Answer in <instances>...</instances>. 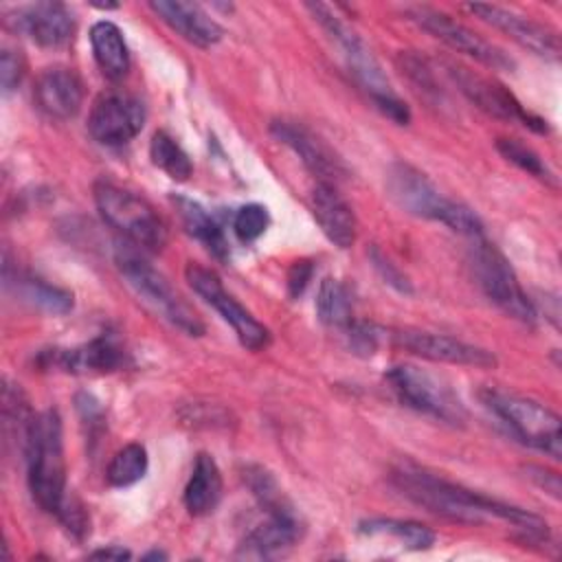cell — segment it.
Masks as SVG:
<instances>
[{"label":"cell","instance_id":"obj_38","mask_svg":"<svg viewBox=\"0 0 562 562\" xmlns=\"http://www.w3.org/2000/svg\"><path fill=\"white\" fill-rule=\"evenodd\" d=\"M24 72H26V61H24L22 53L4 48L2 57H0V81H2L4 94L13 92L22 83Z\"/></svg>","mask_w":562,"mask_h":562},{"label":"cell","instance_id":"obj_20","mask_svg":"<svg viewBox=\"0 0 562 562\" xmlns=\"http://www.w3.org/2000/svg\"><path fill=\"white\" fill-rule=\"evenodd\" d=\"M310 206L323 235L338 248H351L358 235L356 213L349 202L338 193L336 184L316 182L310 195Z\"/></svg>","mask_w":562,"mask_h":562},{"label":"cell","instance_id":"obj_39","mask_svg":"<svg viewBox=\"0 0 562 562\" xmlns=\"http://www.w3.org/2000/svg\"><path fill=\"white\" fill-rule=\"evenodd\" d=\"M312 277H314V263L310 259L292 261V266L288 268V277H285L290 299H299L305 292Z\"/></svg>","mask_w":562,"mask_h":562},{"label":"cell","instance_id":"obj_11","mask_svg":"<svg viewBox=\"0 0 562 562\" xmlns=\"http://www.w3.org/2000/svg\"><path fill=\"white\" fill-rule=\"evenodd\" d=\"M446 72L461 90V94L485 114L501 121H518L538 134H544L549 130L544 119L527 112L522 103L496 79L485 77L461 64H446Z\"/></svg>","mask_w":562,"mask_h":562},{"label":"cell","instance_id":"obj_40","mask_svg":"<svg viewBox=\"0 0 562 562\" xmlns=\"http://www.w3.org/2000/svg\"><path fill=\"white\" fill-rule=\"evenodd\" d=\"M75 408H77V413H79V417H81V422L83 424H88V428L94 432L97 428H103V408H101V404H99V400L94 397V395H90V393H86V391H81V393H77V397H75Z\"/></svg>","mask_w":562,"mask_h":562},{"label":"cell","instance_id":"obj_30","mask_svg":"<svg viewBox=\"0 0 562 562\" xmlns=\"http://www.w3.org/2000/svg\"><path fill=\"white\" fill-rule=\"evenodd\" d=\"M147 450L140 443H127L110 459L105 479L112 487H130L147 474Z\"/></svg>","mask_w":562,"mask_h":562},{"label":"cell","instance_id":"obj_12","mask_svg":"<svg viewBox=\"0 0 562 562\" xmlns=\"http://www.w3.org/2000/svg\"><path fill=\"white\" fill-rule=\"evenodd\" d=\"M184 277H187V283L191 285V290L233 327L235 336L239 338V342L246 349L259 351V349L268 347V342H270L268 327L261 325L233 294H228L224 290L220 277L213 270L202 268L198 263H189L184 268Z\"/></svg>","mask_w":562,"mask_h":562},{"label":"cell","instance_id":"obj_34","mask_svg":"<svg viewBox=\"0 0 562 562\" xmlns=\"http://www.w3.org/2000/svg\"><path fill=\"white\" fill-rule=\"evenodd\" d=\"M270 224L268 209L261 204H244L235 217H233V233L237 235L239 241L250 244L259 239Z\"/></svg>","mask_w":562,"mask_h":562},{"label":"cell","instance_id":"obj_9","mask_svg":"<svg viewBox=\"0 0 562 562\" xmlns=\"http://www.w3.org/2000/svg\"><path fill=\"white\" fill-rule=\"evenodd\" d=\"M470 259H472L476 283L481 285L483 294L496 307H501L507 316L531 325L538 316L536 307L531 299L525 294V290L520 288V281L514 268L509 266L507 257L483 235L472 239Z\"/></svg>","mask_w":562,"mask_h":562},{"label":"cell","instance_id":"obj_41","mask_svg":"<svg viewBox=\"0 0 562 562\" xmlns=\"http://www.w3.org/2000/svg\"><path fill=\"white\" fill-rule=\"evenodd\" d=\"M525 472H527V476H529L531 481H536L544 492H549L553 498H560V476H558L555 472L544 470V468H540V465H527Z\"/></svg>","mask_w":562,"mask_h":562},{"label":"cell","instance_id":"obj_7","mask_svg":"<svg viewBox=\"0 0 562 562\" xmlns=\"http://www.w3.org/2000/svg\"><path fill=\"white\" fill-rule=\"evenodd\" d=\"M481 400L520 443L536 448L555 461L562 457V426L551 408L501 389H485Z\"/></svg>","mask_w":562,"mask_h":562},{"label":"cell","instance_id":"obj_24","mask_svg":"<svg viewBox=\"0 0 562 562\" xmlns=\"http://www.w3.org/2000/svg\"><path fill=\"white\" fill-rule=\"evenodd\" d=\"M90 46H92L97 66L101 68V72L108 79L119 81L127 75L130 50H127L123 31L114 22H110V20L94 22L90 29Z\"/></svg>","mask_w":562,"mask_h":562},{"label":"cell","instance_id":"obj_21","mask_svg":"<svg viewBox=\"0 0 562 562\" xmlns=\"http://www.w3.org/2000/svg\"><path fill=\"white\" fill-rule=\"evenodd\" d=\"M33 97L37 108L46 116L68 121L77 116V112L81 110L83 83L79 75L70 68H64V66L46 68L35 81Z\"/></svg>","mask_w":562,"mask_h":562},{"label":"cell","instance_id":"obj_22","mask_svg":"<svg viewBox=\"0 0 562 562\" xmlns=\"http://www.w3.org/2000/svg\"><path fill=\"white\" fill-rule=\"evenodd\" d=\"M301 527L294 512L268 514V520L257 525L239 544L237 555L250 560H274L285 555L299 540Z\"/></svg>","mask_w":562,"mask_h":562},{"label":"cell","instance_id":"obj_13","mask_svg":"<svg viewBox=\"0 0 562 562\" xmlns=\"http://www.w3.org/2000/svg\"><path fill=\"white\" fill-rule=\"evenodd\" d=\"M145 116L147 112L138 97L123 90H108L90 108L88 132L99 145L119 147L140 134Z\"/></svg>","mask_w":562,"mask_h":562},{"label":"cell","instance_id":"obj_2","mask_svg":"<svg viewBox=\"0 0 562 562\" xmlns=\"http://www.w3.org/2000/svg\"><path fill=\"white\" fill-rule=\"evenodd\" d=\"M305 9L312 13V18L325 29V33L340 48V55H342L351 77L367 92V97L373 101V105L384 116H389L393 123L408 125L411 123L408 105L393 90L380 61L375 59L371 48L362 42V37L347 22H342V18L331 7L323 4V2H307Z\"/></svg>","mask_w":562,"mask_h":562},{"label":"cell","instance_id":"obj_3","mask_svg":"<svg viewBox=\"0 0 562 562\" xmlns=\"http://www.w3.org/2000/svg\"><path fill=\"white\" fill-rule=\"evenodd\" d=\"M386 193L402 211L415 217L439 222L468 239L485 235L481 217L470 206L446 198L424 171L408 162L397 160L389 167Z\"/></svg>","mask_w":562,"mask_h":562},{"label":"cell","instance_id":"obj_27","mask_svg":"<svg viewBox=\"0 0 562 562\" xmlns=\"http://www.w3.org/2000/svg\"><path fill=\"white\" fill-rule=\"evenodd\" d=\"M358 533L362 536H389L395 538L404 549L426 551L435 542L432 529L415 520L400 518H367L358 525Z\"/></svg>","mask_w":562,"mask_h":562},{"label":"cell","instance_id":"obj_15","mask_svg":"<svg viewBox=\"0 0 562 562\" xmlns=\"http://www.w3.org/2000/svg\"><path fill=\"white\" fill-rule=\"evenodd\" d=\"M465 9L509 35L516 44L531 50L533 55L551 61L560 59V35L555 29L498 4H468Z\"/></svg>","mask_w":562,"mask_h":562},{"label":"cell","instance_id":"obj_26","mask_svg":"<svg viewBox=\"0 0 562 562\" xmlns=\"http://www.w3.org/2000/svg\"><path fill=\"white\" fill-rule=\"evenodd\" d=\"M176 209L180 213L184 231L198 239L215 259L226 261L228 259V241L220 228V224L193 200L189 198H176Z\"/></svg>","mask_w":562,"mask_h":562},{"label":"cell","instance_id":"obj_35","mask_svg":"<svg viewBox=\"0 0 562 562\" xmlns=\"http://www.w3.org/2000/svg\"><path fill=\"white\" fill-rule=\"evenodd\" d=\"M369 259L375 268V272L382 277V281L386 285H391L395 292L400 294H413V285H411V279L386 257L382 255V250L378 246H371L369 250Z\"/></svg>","mask_w":562,"mask_h":562},{"label":"cell","instance_id":"obj_1","mask_svg":"<svg viewBox=\"0 0 562 562\" xmlns=\"http://www.w3.org/2000/svg\"><path fill=\"white\" fill-rule=\"evenodd\" d=\"M391 485L411 503L428 509L435 516L463 525H481L485 520L496 518L509 522L522 542L549 540V525L538 514L472 492L459 483L441 479L417 465H397L391 472Z\"/></svg>","mask_w":562,"mask_h":562},{"label":"cell","instance_id":"obj_33","mask_svg":"<svg viewBox=\"0 0 562 562\" xmlns=\"http://www.w3.org/2000/svg\"><path fill=\"white\" fill-rule=\"evenodd\" d=\"M397 68L402 75L411 81V86L426 99L441 101V90L435 79V68L424 55H417L413 50H402L397 55Z\"/></svg>","mask_w":562,"mask_h":562},{"label":"cell","instance_id":"obj_25","mask_svg":"<svg viewBox=\"0 0 562 562\" xmlns=\"http://www.w3.org/2000/svg\"><path fill=\"white\" fill-rule=\"evenodd\" d=\"M4 285L9 290L13 288V292L20 301H24L31 307H37L46 314L61 316V314H68L75 305L72 292H68L64 288H57V285H50L44 279H37V277H31V274L15 272V277H11L9 272H4Z\"/></svg>","mask_w":562,"mask_h":562},{"label":"cell","instance_id":"obj_6","mask_svg":"<svg viewBox=\"0 0 562 562\" xmlns=\"http://www.w3.org/2000/svg\"><path fill=\"white\" fill-rule=\"evenodd\" d=\"M94 204L108 226L143 252H158L167 241V226L158 211L138 193L114 182L94 184Z\"/></svg>","mask_w":562,"mask_h":562},{"label":"cell","instance_id":"obj_19","mask_svg":"<svg viewBox=\"0 0 562 562\" xmlns=\"http://www.w3.org/2000/svg\"><path fill=\"white\" fill-rule=\"evenodd\" d=\"M149 9L180 37L191 42L198 48H211L215 46L224 29L198 4V2H184V0H151Z\"/></svg>","mask_w":562,"mask_h":562},{"label":"cell","instance_id":"obj_23","mask_svg":"<svg viewBox=\"0 0 562 562\" xmlns=\"http://www.w3.org/2000/svg\"><path fill=\"white\" fill-rule=\"evenodd\" d=\"M222 498V472L215 459L206 452L195 457L191 476L184 485V507L191 516L211 514Z\"/></svg>","mask_w":562,"mask_h":562},{"label":"cell","instance_id":"obj_18","mask_svg":"<svg viewBox=\"0 0 562 562\" xmlns=\"http://www.w3.org/2000/svg\"><path fill=\"white\" fill-rule=\"evenodd\" d=\"M15 31L24 33L42 48L66 46L75 35V15L64 2H35L15 9L11 18Z\"/></svg>","mask_w":562,"mask_h":562},{"label":"cell","instance_id":"obj_43","mask_svg":"<svg viewBox=\"0 0 562 562\" xmlns=\"http://www.w3.org/2000/svg\"><path fill=\"white\" fill-rule=\"evenodd\" d=\"M151 558H158V560H165V558H167V555H165V553H162V551H156V549H154V551H149V553H147V555H145V560H151Z\"/></svg>","mask_w":562,"mask_h":562},{"label":"cell","instance_id":"obj_14","mask_svg":"<svg viewBox=\"0 0 562 562\" xmlns=\"http://www.w3.org/2000/svg\"><path fill=\"white\" fill-rule=\"evenodd\" d=\"M393 345L406 353L417 358H426L432 362L476 367V369H494L498 364L496 356L479 345L459 340L446 334L419 331V329H400L393 334Z\"/></svg>","mask_w":562,"mask_h":562},{"label":"cell","instance_id":"obj_31","mask_svg":"<svg viewBox=\"0 0 562 562\" xmlns=\"http://www.w3.org/2000/svg\"><path fill=\"white\" fill-rule=\"evenodd\" d=\"M244 481L248 485V490L252 492V496L259 501V505L268 512V514H281V512H294L292 505L288 503V498L283 496L279 483L274 481V476L263 470L261 465H248L244 470Z\"/></svg>","mask_w":562,"mask_h":562},{"label":"cell","instance_id":"obj_16","mask_svg":"<svg viewBox=\"0 0 562 562\" xmlns=\"http://www.w3.org/2000/svg\"><path fill=\"white\" fill-rule=\"evenodd\" d=\"M270 132L279 143H283L299 156V160L318 182L336 184L347 176L345 162L301 123L277 119L270 123Z\"/></svg>","mask_w":562,"mask_h":562},{"label":"cell","instance_id":"obj_5","mask_svg":"<svg viewBox=\"0 0 562 562\" xmlns=\"http://www.w3.org/2000/svg\"><path fill=\"white\" fill-rule=\"evenodd\" d=\"M114 261L125 283L134 290V294L145 305H149L156 314H160L165 321H169L171 325H176L189 336L204 334V325L198 318V314L187 305V301H182V296L173 290V285L165 279V274H160L145 259L143 250H138L136 246L123 239L116 246Z\"/></svg>","mask_w":562,"mask_h":562},{"label":"cell","instance_id":"obj_32","mask_svg":"<svg viewBox=\"0 0 562 562\" xmlns=\"http://www.w3.org/2000/svg\"><path fill=\"white\" fill-rule=\"evenodd\" d=\"M496 149L501 151V156L509 162H514L518 169L527 171L529 176L542 180L549 187H555V176L553 171L547 167V162L538 156V151H533L529 145H525L518 138H498L496 140Z\"/></svg>","mask_w":562,"mask_h":562},{"label":"cell","instance_id":"obj_28","mask_svg":"<svg viewBox=\"0 0 562 562\" xmlns=\"http://www.w3.org/2000/svg\"><path fill=\"white\" fill-rule=\"evenodd\" d=\"M316 314L327 327L345 329L353 321V305L349 290L331 277H325L316 294Z\"/></svg>","mask_w":562,"mask_h":562},{"label":"cell","instance_id":"obj_10","mask_svg":"<svg viewBox=\"0 0 562 562\" xmlns=\"http://www.w3.org/2000/svg\"><path fill=\"white\" fill-rule=\"evenodd\" d=\"M406 15L411 22H415L419 29H424L426 33H430L432 37H437L452 50L463 53L492 70H514L516 68L514 59L503 48H498L490 40L481 37L479 33H474L472 29L457 22L452 15H448L443 11L417 4V7H408Z\"/></svg>","mask_w":562,"mask_h":562},{"label":"cell","instance_id":"obj_4","mask_svg":"<svg viewBox=\"0 0 562 562\" xmlns=\"http://www.w3.org/2000/svg\"><path fill=\"white\" fill-rule=\"evenodd\" d=\"M22 452L33 501L44 512L57 514L66 501V457L61 417L55 408L33 415Z\"/></svg>","mask_w":562,"mask_h":562},{"label":"cell","instance_id":"obj_36","mask_svg":"<svg viewBox=\"0 0 562 562\" xmlns=\"http://www.w3.org/2000/svg\"><path fill=\"white\" fill-rule=\"evenodd\" d=\"M345 336L349 340V349L358 356H373L380 342V331L375 325L364 321H351L345 329Z\"/></svg>","mask_w":562,"mask_h":562},{"label":"cell","instance_id":"obj_37","mask_svg":"<svg viewBox=\"0 0 562 562\" xmlns=\"http://www.w3.org/2000/svg\"><path fill=\"white\" fill-rule=\"evenodd\" d=\"M55 516L75 540H83L90 533V516L86 514V507L79 501L66 496L64 505Z\"/></svg>","mask_w":562,"mask_h":562},{"label":"cell","instance_id":"obj_29","mask_svg":"<svg viewBox=\"0 0 562 562\" xmlns=\"http://www.w3.org/2000/svg\"><path fill=\"white\" fill-rule=\"evenodd\" d=\"M151 162L162 169L171 180L184 182L193 173V162L187 151L167 132H156L149 143Z\"/></svg>","mask_w":562,"mask_h":562},{"label":"cell","instance_id":"obj_8","mask_svg":"<svg viewBox=\"0 0 562 562\" xmlns=\"http://www.w3.org/2000/svg\"><path fill=\"white\" fill-rule=\"evenodd\" d=\"M386 382L400 402L417 413L450 426H463L468 422V411L452 386L422 367L395 364L386 371Z\"/></svg>","mask_w":562,"mask_h":562},{"label":"cell","instance_id":"obj_17","mask_svg":"<svg viewBox=\"0 0 562 562\" xmlns=\"http://www.w3.org/2000/svg\"><path fill=\"white\" fill-rule=\"evenodd\" d=\"M40 364L77 375L110 373L125 364V351L112 334H101L70 349H48L40 356Z\"/></svg>","mask_w":562,"mask_h":562},{"label":"cell","instance_id":"obj_42","mask_svg":"<svg viewBox=\"0 0 562 562\" xmlns=\"http://www.w3.org/2000/svg\"><path fill=\"white\" fill-rule=\"evenodd\" d=\"M90 558H94V560H130L132 553L127 549H123L121 544H110L103 549H94L90 553Z\"/></svg>","mask_w":562,"mask_h":562}]
</instances>
